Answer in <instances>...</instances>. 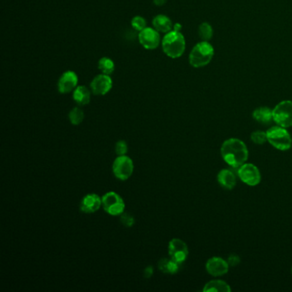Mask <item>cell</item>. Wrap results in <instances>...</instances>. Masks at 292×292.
Segmentation results:
<instances>
[{
    "label": "cell",
    "instance_id": "cell-13",
    "mask_svg": "<svg viewBox=\"0 0 292 292\" xmlns=\"http://www.w3.org/2000/svg\"><path fill=\"white\" fill-rule=\"evenodd\" d=\"M228 262L221 257H212L207 260L206 269L207 273L213 277L223 276L228 273Z\"/></svg>",
    "mask_w": 292,
    "mask_h": 292
},
{
    "label": "cell",
    "instance_id": "cell-2",
    "mask_svg": "<svg viewBox=\"0 0 292 292\" xmlns=\"http://www.w3.org/2000/svg\"><path fill=\"white\" fill-rule=\"evenodd\" d=\"M162 50L166 56L176 59L183 56L185 52V38L181 32L172 30L165 34L161 40Z\"/></svg>",
    "mask_w": 292,
    "mask_h": 292
},
{
    "label": "cell",
    "instance_id": "cell-24",
    "mask_svg": "<svg viewBox=\"0 0 292 292\" xmlns=\"http://www.w3.org/2000/svg\"><path fill=\"white\" fill-rule=\"evenodd\" d=\"M131 26L136 31L141 32L147 28V20L141 16H134L131 20Z\"/></svg>",
    "mask_w": 292,
    "mask_h": 292
},
{
    "label": "cell",
    "instance_id": "cell-27",
    "mask_svg": "<svg viewBox=\"0 0 292 292\" xmlns=\"http://www.w3.org/2000/svg\"><path fill=\"white\" fill-rule=\"evenodd\" d=\"M121 222L123 225L127 227L132 226L135 223V218H133L132 216L128 214V213H122L121 214Z\"/></svg>",
    "mask_w": 292,
    "mask_h": 292
},
{
    "label": "cell",
    "instance_id": "cell-17",
    "mask_svg": "<svg viewBox=\"0 0 292 292\" xmlns=\"http://www.w3.org/2000/svg\"><path fill=\"white\" fill-rule=\"evenodd\" d=\"M73 100L79 106H86L91 101V92L86 86H77L73 91Z\"/></svg>",
    "mask_w": 292,
    "mask_h": 292
},
{
    "label": "cell",
    "instance_id": "cell-5",
    "mask_svg": "<svg viewBox=\"0 0 292 292\" xmlns=\"http://www.w3.org/2000/svg\"><path fill=\"white\" fill-rule=\"evenodd\" d=\"M273 118L279 126L289 128L292 126V101L279 102L273 110Z\"/></svg>",
    "mask_w": 292,
    "mask_h": 292
},
{
    "label": "cell",
    "instance_id": "cell-1",
    "mask_svg": "<svg viewBox=\"0 0 292 292\" xmlns=\"http://www.w3.org/2000/svg\"><path fill=\"white\" fill-rule=\"evenodd\" d=\"M221 156L231 167L239 168L249 159V150L244 141L231 138L224 141L221 149Z\"/></svg>",
    "mask_w": 292,
    "mask_h": 292
},
{
    "label": "cell",
    "instance_id": "cell-9",
    "mask_svg": "<svg viewBox=\"0 0 292 292\" xmlns=\"http://www.w3.org/2000/svg\"><path fill=\"white\" fill-rule=\"evenodd\" d=\"M138 40L142 47L147 50H155L161 43L159 32L154 28L149 27L139 32Z\"/></svg>",
    "mask_w": 292,
    "mask_h": 292
},
{
    "label": "cell",
    "instance_id": "cell-29",
    "mask_svg": "<svg viewBox=\"0 0 292 292\" xmlns=\"http://www.w3.org/2000/svg\"><path fill=\"white\" fill-rule=\"evenodd\" d=\"M154 274V269L152 266H148L145 270H144V276L146 277V278H150V277L153 275Z\"/></svg>",
    "mask_w": 292,
    "mask_h": 292
},
{
    "label": "cell",
    "instance_id": "cell-32",
    "mask_svg": "<svg viewBox=\"0 0 292 292\" xmlns=\"http://www.w3.org/2000/svg\"><path fill=\"white\" fill-rule=\"evenodd\" d=\"M291 273H292V269H291Z\"/></svg>",
    "mask_w": 292,
    "mask_h": 292
},
{
    "label": "cell",
    "instance_id": "cell-4",
    "mask_svg": "<svg viewBox=\"0 0 292 292\" xmlns=\"http://www.w3.org/2000/svg\"><path fill=\"white\" fill-rule=\"evenodd\" d=\"M267 141L274 149L280 151H287L292 146V138L286 128L274 126L266 131Z\"/></svg>",
    "mask_w": 292,
    "mask_h": 292
},
{
    "label": "cell",
    "instance_id": "cell-7",
    "mask_svg": "<svg viewBox=\"0 0 292 292\" xmlns=\"http://www.w3.org/2000/svg\"><path fill=\"white\" fill-rule=\"evenodd\" d=\"M112 171H113L115 177L118 178L119 180H127L128 178L131 177L133 171H134L132 159L126 155L117 157L113 162Z\"/></svg>",
    "mask_w": 292,
    "mask_h": 292
},
{
    "label": "cell",
    "instance_id": "cell-19",
    "mask_svg": "<svg viewBox=\"0 0 292 292\" xmlns=\"http://www.w3.org/2000/svg\"><path fill=\"white\" fill-rule=\"evenodd\" d=\"M231 289L230 285L223 280H211L205 285L203 291L229 292Z\"/></svg>",
    "mask_w": 292,
    "mask_h": 292
},
{
    "label": "cell",
    "instance_id": "cell-20",
    "mask_svg": "<svg viewBox=\"0 0 292 292\" xmlns=\"http://www.w3.org/2000/svg\"><path fill=\"white\" fill-rule=\"evenodd\" d=\"M179 263L173 259H161L159 260V269L160 271L165 274H174L179 270Z\"/></svg>",
    "mask_w": 292,
    "mask_h": 292
},
{
    "label": "cell",
    "instance_id": "cell-12",
    "mask_svg": "<svg viewBox=\"0 0 292 292\" xmlns=\"http://www.w3.org/2000/svg\"><path fill=\"white\" fill-rule=\"evenodd\" d=\"M78 77L73 70H67L61 75L58 82V90L62 94L70 93L78 86Z\"/></svg>",
    "mask_w": 292,
    "mask_h": 292
},
{
    "label": "cell",
    "instance_id": "cell-8",
    "mask_svg": "<svg viewBox=\"0 0 292 292\" xmlns=\"http://www.w3.org/2000/svg\"><path fill=\"white\" fill-rule=\"evenodd\" d=\"M237 169V176L245 184L256 186L260 183L261 175L257 166L250 163H245Z\"/></svg>",
    "mask_w": 292,
    "mask_h": 292
},
{
    "label": "cell",
    "instance_id": "cell-30",
    "mask_svg": "<svg viewBox=\"0 0 292 292\" xmlns=\"http://www.w3.org/2000/svg\"><path fill=\"white\" fill-rule=\"evenodd\" d=\"M182 29H183V26H182V24L178 23V22H177V23L175 24H173V30H174V31H177V32H181V30H182Z\"/></svg>",
    "mask_w": 292,
    "mask_h": 292
},
{
    "label": "cell",
    "instance_id": "cell-16",
    "mask_svg": "<svg viewBox=\"0 0 292 292\" xmlns=\"http://www.w3.org/2000/svg\"><path fill=\"white\" fill-rule=\"evenodd\" d=\"M153 26L158 32L163 34H167L173 30V23L170 17L163 14L154 16L153 19Z\"/></svg>",
    "mask_w": 292,
    "mask_h": 292
},
{
    "label": "cell",
    "instance_id": "cell-26",
    "mask_svg": "<svg viewBox=\"0 0 292 292\" xmlns=\"http://www.w3.org/2000/svg\"><path fill=\"white\" fill-rule=\"evenodd\" d=\"M115 152L118 156H122L127 154L128 145L125 141H117L115 146Z\"/></svg>",
    "mask_w": 292,
    "mask_h": 292
},
{
    "label": "cell",
    "instance_id": "cell-23",
    "mask_svg": "<svg viewBox=\"0 0 292 292\" xmlns=\"http://www.w3.org/2000/svg\"><path fill=\"white\" fill-rule=\"evenodd\" d=\"M69 118L72 125H80L84 119V112L79 107H74L69 112Z\"/></svg>",
    "mask_w": 292,
    "mask_h": 292
},
{
    "label": "cell",
    "instance_id": "cell-6",
    "mask_svg": "<svg viewBox=\"0 0 292 292\" xmlns=\"http://www.w3.org/2000/svg\"><path fill=\"white\" fill-rule=\"evenodd\" d=\"M102 206L110 215H121L125 211V204L122 197L115 192H108L102 197Z\"/></svg>",
    "mask_w": 292,
    "mask_h": 292
},
{
    "label": "cell",
    "instance_id": "cell-14",
    "mask_svg": "<svg viewBox=\"0 0 292 292\" xmlns=\"http://www.w3.org/2000/svg\"><path fill=\"white\" fill-rule=\"evenodd\" d=\"M102 206V198L98 194H89L84 197L81 203V210L86 213H93Z\"/></svg>",
    "mask_w": 292,
    "mask_h": 292
},
{
    "label": "cell",
    "instance_id": "cell-10",
    "mask_svg": "<svg viewBox=\"0 0 292 292\" xmlns=\"http://www.w3.org/2000/svg\"><path fill=\"white\" fill-rule=\"evenodd\" d=\"M113 82L108 75L101 74L96 76L90 83V89L95 95H106L112 90Z\"/></svg>",
    "mask_w": 292,
    "mask_h": 292
},
{
    "label": "cell",
    "instance_id": "cell-31",
    "mask_svg": "<svg viewBox=\"0 0 292 292\" xmlns=\"http://www.w3.org/2000/svg\"><path fill=\"white\" fill-rule=\"evenodd\" d=\"M167 0H154V4L157 6H162L166 3Z\"/></svg>",
    "mask_w": 292,
    "mask_h": 292
},
{
    "label": "cell",
    "instance_id": "cell-22",
    "mask_svg": "<svg viewBox=\"0 0 292 292\" xmlns=\"http://www.w3.org/2000/svg\"><path fill=\"white\" fill-rule=\"evenodd\" d=\"M198 33L202 41H208L212 39L213 30H212V26L208 22H202L199 26Z\"/></svg>",
    "mask_w": 292,
    "mask_h": 292
},
{
    "label": "cell",
    "instance_id": "cell-11",
    "mask_svg": "<svg viewBox=\"0 0 292 292\" xmlns=\"http://www.w3.org/2000/svg\"><path fill=\"white\" fill-rule=\"evenodd\" d=\"M168 250H169L171 259H173L179 264H182L183 261H185L189 255L188 246L181 239H173L169 242Z\"/></svg>",
    "mask_w": 292,
    "mask_h": 292
},
{
    "label": "cell",
    "instance_id": "cell-21",
    "mask_svg": "<svg viewBox=\"0 0 292 292\" xmlns=\"http://www.w3.org/2000/svg\"><path fill=\"white\" fill-rule=\"evenodd\" d=\"M98 69L102 74L111 75L114 72L115 70V64L112 59L107 57H103L99 60Z\"/></svg>",
    "mask_w": 292,
    "mask_h": 292
},
{
    "label": "cell",
    "instance_id": "cell-15",
    "mask_svg": "<svg viewBox=\"0 0 292 292\" xmlns=\"http://www.w3.org/2000/svg\"><path fill=\"white\" fill-rule=\"evenodd\" d=\"M217 179L221 187L228 190L233 189L236 184V176L232 171L228 170V169L221 170L218 173Z\"/></svg>",
    "mask_w": 292,
    "mask_h": 292
},
{
    "label": "cell",
    "instance_id": "cell-3",
    "mask_svg": "<svg viewBox=\"0 0 292 292\" xmlns=\"http://www.w3.org/2000/svg\"><path fill=\"white\" fill-rule=\"evenodd\" d=\"M214 49L208 41H202L194 45L189 54V64L194 68H202L212 61Z\"/></svg>",
    "mask_w": 292,
    "mask_h": 292
},
{
    "label": "cell",
    "instance_id": "cell-28",
    "mask_svg": "<svg viewBox=\"0 0 292 292\" xmlns=\"http://www.w3.org/2000/svg\"><path fill=\"white\" fill-rule=\"evenodd\" d=\"M227 262H228L229 265H231V266H236L240 263V258H239L238 255H231L228 257Z\"/></svg>",
    "mask_w": 292,
    "mask_h": 292
},
{
    "label": "cell",
    "instance_id": "cell-25",
    "mask_svg": "<svg viewBox=\"0 0 292 292\" xmlns=\"http://www.w3.org/2000/svg\"><path fill=\"white\" fill-rule=\"evenodd\" d=\"M250 138L254 143L257 144V145H262L267 141V135H266V132L257 130V131H255L251 134Z\"/></svg>",
    "mask_w": 292,
    "mask_h": 292
},
{
    "label": "cell",
    "instance_id": "cell-18",
    "mask_svg": "<svg viewBox=\"0 0 292 292\" xmlns=\"http://www.w3.org/2000/svg\"><path fill=\"white\" fill-rule=\"evenodd\" d=\"M253 117L256 122L260 123L261 125H269L271 123L272 120H274L273 110L266 106H261L254 111Z\"/></svg>",
    "mask_w": 292,
    "mask_h": 292
}]
</instances>
